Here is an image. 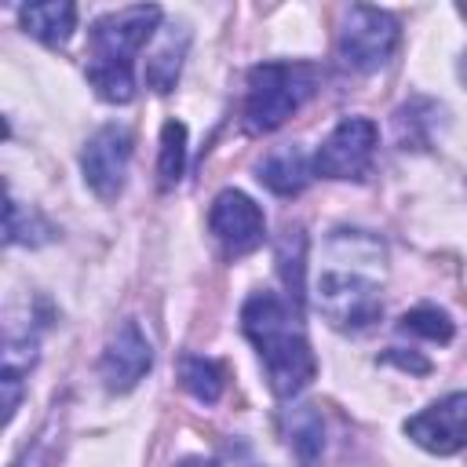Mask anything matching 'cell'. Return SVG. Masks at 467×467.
<instances>
[{"label":"cell","mask_w":467,"mask_h":467,"mask_svg":"<svg viewBox=\"0 0 467 467\" xmlns=\"http://www.w3.org/2000/svg\"><path fill=\"white\" fill-rule=\"evenodd\" d=\"M157 171H161L164 190L175 186L186 171V128L179 120H168L164 131H161V164H157Z\"/></svg>","instance_id":"obj_14"},{"label":"cell","mask_w":467,"mask_h":467,"mask_svg":"<svg viewBox=\"0 0 467 467\" xmlns=\"http://www.w3.org/2000/svg\"><path fill=\"white\" fill-rule=\"evenodd\" d=\"M179 467H215L212 460H201V456H190V460H182Z\"/></svg>","instance_id":"obj_18"},{"label":"cell","mask_w":467,"mask_h":467,"mask_svg":"<svg viewBox=\"0 0 467 467\" xmlns=\"http://www.w3.org/2000/svg\"><path fill=\"white\" fill-rule=\"evenodd\" d=\"M376 124L368 117H343L314 153V171L325 179H365L376 157Z\"/></svg>","instance_id":"obj_6"},{"label":"cell","mask_w":467,"mask_h":467,"mask_svg":"<svg viewBox=\"0 0 467 467\" xmlns=\"http://www.w3.org/2000/svg\"><path fill=\"white\" fill-rule=\"evenodd\" d=\"M398 18L368 7V4H354L339 26L336 36V58L350 69V73H376L398 47Z\"/></svg>","instance_id":"obj_5"},{"label":"cell","mask_w":467,"mask_h":467,"mask_svg":"<svg viewBox=\"0 0 467 467\" xmlns=\"http://www.w3.org/2000/svg\"><path fill=\"white\" fill-rule=\"evenodd\" d=\"M153 365V350H150V339L142 336V328L135 321H124L109 343H106V354H102V379L113 394H124L131 390Z\"/></svg>","instance_id":"obj_10"},{"label":"cell","mask_w":467,"mask_h":467,"mask_svg":"<svg viewBox=\"0 0 467 467\" xmlns=\"http://www.w3.org/2000/svg\"><path fill=\"white\" fill-rule=\"evenodd\" d=\"M128 161H131V135L117 124L99 128L80 153V168H84L88 186L106 201L120 193L124 175H128Z\"/></svg>","instance_id":"obj_9"},{"label":"cell","mask_w":467,"mask_h":467,"mask_svg":"<svg viewBox=\"0 0 467 467\" xmlns=\"http://www.w3.org/2000/svg\"><path fill=\"white\" fill-rule=\"evenodd\" d=\"M182 387H186L197 401L212 405V401H219V394H223V368H219L212 358H186V361H182Z\"/></svg>","instance_id":"obj_15"},{"label":"cell","mask_w":467,"mask_h":467,"mask_svg":"<svg viewBox=\"0 0 467 467\" xmlns=\"http://www.w3.org/2000/svg\"><path fill=\"white\" fill-rule=\"evenodd\" d=\"M259 182L277 197H296L310 182V161L299 146H277L259 164Z\"/></svg>","instance_id":"obj_11"},{"label":"cell","mask_w":467,"mask_h":467,"mask_svg":"<svg viewBox=\"0 0 467 467\" xmlns=\"http://www.w3.org/2000/svg\"><path fill=\"white\" fill-rule=\"evenodd\" d=\"M241 328L259 350V361L266 368L274 394L292 398L314 379L317 361H314L310 339L299 325V314L281 296L252 292L248 303L241 306Z\"/></svg>","instance_id":"obj_1"},{"label":"cell","mask_w":467,"mask_h":467,"mask_svg":"<svg viewBox=\"0 0 467 467\" xmlns=\"http://www.w3.org/2000/svg\"><path fill=\"white\" fill-rule=\"evenodd\" d=\"M285 434H288V449L299 460V467H317L321 463L325 427H321L317 405H292L285 412Z\"/></svg>","instance_id":"obj_13"},{"label":"cell","mask_w":467,"mask_h":467,"mask_svg":"<svg viewBox=\"0 0 467 467\" xmlns=\"http://www.w3.org/2000/svg\"><path fill=\"white\" fill-rule=\"evenodd\" d=\"M317 91V66L310 62H259L248 69L244 124L263 135L281 128Z\"/></svg>","instance_id":"obj_4"},{"label":"cell","mask_w":467,"mask_h":467,"mask_svg":"<svg viewBox=\"0 0 467 467\" xmlns=\"http://www.w3.org/2000/svg\"><path fill=\"white\" fill-rule=\"evenodd\" d=\"M460 15H463V18H467V4H460Z\"/></svg>","instance_id":"obj_20"},{"label":"cell","mask_w":467,"mask_h":467,"mask_svg":"<svg viewBox=\"0 0 467 467\" xmlns=\"http://www.w3.org/2000/svg\"><path fill=\"white\" fill-rule=\"evenodd\" d=\"M383 248L368 241L358 230H343L328 244V266L317 274V310L336 328H368L383 314L379 285L368 274L372 263H379Z\"/></svg>","instance_id":"obj_2"},{"label":"cell","mask_w":467,"mask_h":467,"mask_svg":"<svg viewBox=\"0 0 467 467\" xmlns=\"http://www.w3.org/2000/svg\"><path fill=\"white\" fill-rule=\"evenodd\" d=\"M182 51H186V44L175 47V33H168V40H164V44L157 47V55L146 62V77H150V84H153L157 91H171V84H175V77H179Z\"/></svg>","instance_id":"obj_17"},{"label":"cell","mask_w":467,"mask_h":467,"mask_svg":"<svg viewBox=\"0 0 467 467\" xmlns=\"http://www.w3.org/2000/svg\"><path fill=\"white\" fill-rule=\"evenodd\" d=\"M460 80L467 84V51H463V58H460Z\"/></svg>","instance_id":"obj_19"},{"label":"cell","mask_w":467,"mask_h":467,"mask_svg":"<svg viewBox=\"0 0 467 467\" xmlns=\"http://www.w3.org/2000/svg\"><path fill=\"white\" fill-rule=\"evenodd\" d=\"M26 33H33L47 47H62L73 36L77 26V7L69 0H47V4H29L18 11Z\"/></svg>","instance_id":"obj_12"},{"label":"cell","mask_w":467,"mask_h":467,"mask_svg":"<svg viewBox=\"0 0 467 467\" xmlns=\"http://www.w3.org/2000/svg\"><path fill=\"white\" fill-rule=\"evenodd\" d=\"M405 434L434 452V456H452L467 445V390H456V394H445L438 398L434 405H427L423 412H416L409 423H405Z\"/></svg>","instance_id":"obj_8"},{"label":"cell","mask_w":467,"mask_h":467,"mask_svg":"<svg viewBox=\"0 0 467 467\" xmlns=\"http://www.w3.org/2000/svg\"><path fill=\"white\" fill-rule=\"evenodd\" d=\"M208 230L215 234V241L223 244L226 255H248L263 244L266 237V219L259 212V204L241 193V190H223L212 208H208Z\"/></svg>","instance_id":"obj_7"},{"label":"cell","mask_w":467,"mask_h":467,"mask_svg":"<svg viewBox=\"0 0 467 467\" xmlns=\"http://www.w3.org/2000/svg\"><path fill=\"white\" fill-rule=\"evenodd\" d=\"M398 328L409 332V336H423V339H431V343H449V339H452V321H449V314L438 310V306H416V310H409V314L398 321Z\"/></svg>","instance_id":"obj_16"},{"label":"cell","mask_w":467,"mask_h":467,"mask_svg":"<svg viewBox=\"0 0 467 467\" xmlns=\"http://www.w3.org/2000/svg\"><path fill=\"white\" fill-rule=\"evenodd\" d=\"M161 7L139 4L102 15L88 33V80L99 99L128 102L135 95V55L153 36Z\"/></svg>","instance_id":"obj_3"}]
</instances>
